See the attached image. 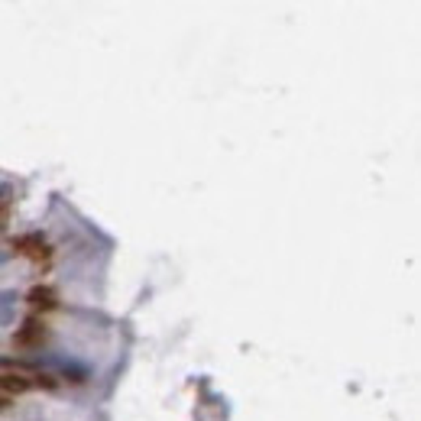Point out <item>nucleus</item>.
I'll use <instances>...</instances> for the list:
<instances>
[{
    "mask_svg": "<svg viewBox=\"0 0 421 421\" xmlns=\"http://www.w3.org/2000/svg\"><path fill=\"white\" fill-rule=\"evenodd\" d=\"M33 389V379L26 372H0V395H20Z\"/></svg>",
    "mask_w": 421,
    "mask_h": 421,
    "instance_id": "obj_1",
    "label": "nucleus"
},
{
    "mask_svg": "<svg viewBox=\"0 0 421 421\" xmlns=\"http://www.w3.org/2000/svg\"><path fill=\"white\" fill-rule=\"evenodd\" d=\"M16 250H26V256H33V260H46V256H49V243H46L39 233L20 237L16 240Z\"/></svg>",
    "mask_w": 421,
    "mask_h": 421,
    "instance_id": "obj_2",
    "label": "nucleus"
},
{
    "mask_svg": "<svg viewBox=\"0 0 421 421\" xmlns=\"http://www.w3.org/2000/svg\"><path fill=\"white\" fill-rule=\"evenodd\" d=\"M42 337H46V330L39 328V321H36V318H29V321L23 324V330L16 334V344H20V347H29V344H39Z\"/></svg>",
    "mask_w": 421,
    "mask_h": 421,
    "instance_id": "obj_3",
    "label": "nucleus"
},
{
    "mask_svg": "<svg viewBox=\"0 0 421 421\" xmlns=\"http://www.w3.org/2000/svg\"><path fill=\"white\" fill-rule=\"evenodd\" d=\"M29 305H33V308H52V305H56V292H52V288H33V292H29Z\"/></svg>",
    "mask_w": 421,
    "mask_h": 421,
    "instance_id": "obj_4",
    "label": "nucleus"
},
{
    "mask_svg": "<svg viewBox=\"0 0 421 421\" xmlns=\"http://www.w3.org/2000/svg\"><path fill=\"white\" fill-rule=\"evenodd\" d=\"M4 263H7V253H0V266H4Z\"/></svg>",
    "mask_w": 421,
    "mask_h": 421,
    "instance_id": "obj_5",
    "label": "nucleus"
},
{
    "mask_svg": "<svg viewBox=\"0 0 421 421\" xmlns=\"http://www.w3.org/2000/svg\"><path fill=\"white\" fill-rule=\"evenodd\" d=\"M4 405H7V395H0V408H4Z\"/></svg>",
    "mask_w": 421,
    "mask_h": 421,
    "instance_id": "obj_6",
    "label": "nucleus"
}]
</instances>
